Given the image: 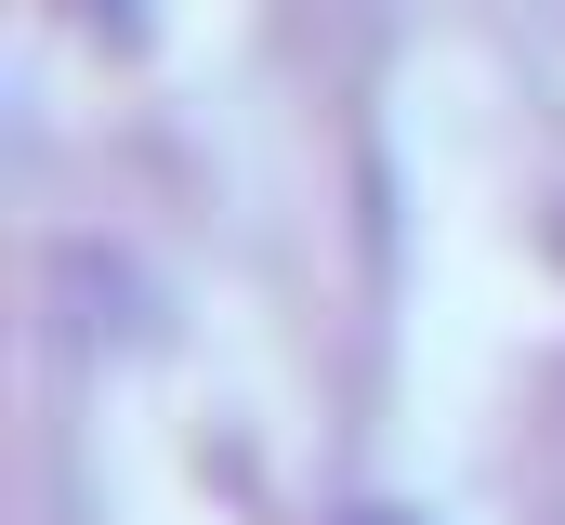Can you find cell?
I'll return each instance as SVG.
<instances>
[{
	"mask_svg": "<svg viewBox=\"0 0 565 525\" xmlns=\"http://www.w3.org/2000/svg\"><path fill=\"white\" fill-rule=\"evenodd\" d=\"M342 525H408V513H342Z\"/></svg>",
	"mask_w": 565,
	"mask_h": 525,
	"instance_id": "6da1fadb",
	"label": "cell"
}]
</instances>
